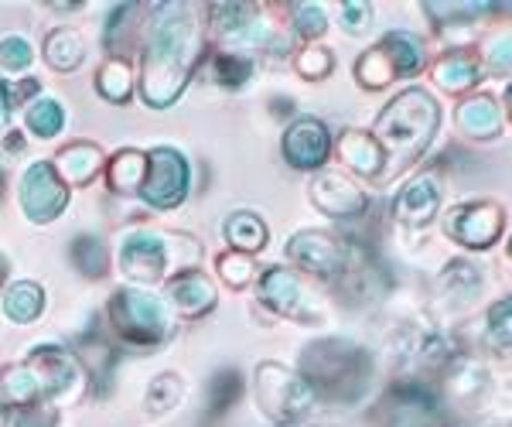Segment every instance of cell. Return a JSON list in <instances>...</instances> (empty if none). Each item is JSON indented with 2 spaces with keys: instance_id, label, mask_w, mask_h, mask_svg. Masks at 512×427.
I'll return each instance as SVG.
<instances>
[{
  "instance_id": "1",
  "label": "cell",
  "mask_w": 512,
  "mask_h": 427,
  "mask_svg": "<svg viewBox=\"0 0 512 427\" xmlns=\"http://www.w3.org/2000/svg\"><path fill=\"white\" fill-rule=\"evenodd\" d=\"M202 52L195 14L185 4H161L151 14V35L144 48L140 93L151 106L175 103Z\"/></svg>"
},
{
  "instance_id": "2",
  "label": "cell",
  "mask_w": 512,
  "mask_h": 427,
  "mask_svg": "<svg viewBox=\"0 0 512 427\" xmlns=\"http://www.w3.org/2000/svg\"><path fill=\"white\" fill-rule=\"evenodd\" d=\"M437 123H441V106L434 103V96L427 89H403L400 96H393L386 103L373 134V141L386 158L383 178H393L396 171H403L410 161H417L424 154V147L437 134Z\"/></svg>"
},
{
  "instance_id": "3",
  "label": "cell",
  "mask_w": 512,
  "mask_h": 427,
  "mask_svg": "<svg viewBox=\"0 0 512 427\" xmlns=\"http://www.w3.org/2000/svg\"><path fill=\"white\" fill-rule=\"evenodd\" d=\"M301 376L311 393L328 400H359L369 387L373 363L349 339H318L301 352Z\"/></svg>"
},
{
  "instance_id": "4",
  "label": "cell",
  "mask_w": 512,
  "mask_h": 427,
  "mask_svg": "<svg viewBox=\"0 0 512 427\" xmlns=\"http://www.w3.org/2000/svg\"><path fill=\"white\" fill-rule=\"evenodd\" d=\"M110 325L120 339L134 342V346H154V342L168 339L171 332V318L161 301L147 291H134V287H123L113 294Z\"/></svg>"
},
{
  "instance_id": "5",
  "label": "cell",
  "mask_w": 512,
  "mask_h": 427,
  "mask_svg": "<svg viewBox=\"0 0 512 427\" xmlns=\"http://www.w3.org/2000/svg\"><path fill=\"white\" fill-rule=\"evenodd\" d=\"M256 400H260L263 414L274 417L277 424H287L311 407L315 393L284 363H260V369H256Z\"/></svg>"
},
{
  "instance_id": "6",
  "label": "cell",
  "mask_w": 512,
  "mask_h": 427,
  "mask_svg": "<svg viewBox=\"0 0 512 427\" xmlns=\"http://www.w3.org/2000/svg\"><path fill=\"white\" fill-rule=\"evenodd\" d=\"M424 62L420 45L403 31H390L376 48H369L366 55L355 65V79L366 89H383L386 82L400 79V76H414Z\"/></svg>"
},
{
  "instance_id": "7",
  "label": "cell",
  "mask_w": 512,
  "mask_h": 427,
  "mask_svg": "<svg viewBox=\"0 0 512 427\" xmlns=\"http://www.w3.org/2000/svg\"><path fill=\"white\" fill-rule=\"evenodd\" d=\"M147 161H151V168L144 171L140 199L158 205V209H175L188 192V161L175 147H154Z\"/></svg>"
},
{
  "instance_id": "8",
  "label": "cell",
  "mask_w": 512,
  "mask_h": 427,
  "mask_svg": "<svg viewBox=\"0 0 512 427\" xmlns=\"http://www.w3.org/2000/svg\"><path fill=\"white\" fill-rule=\"evenodd\" d=\"M69 202V188L52 168V161H35L21 178V209L31 223H52Z\"/></svg>"
},
{
  "instance_id": "9",
  "label": "cell",
  "mask_w": 512,
  "mask_h": 427,
  "mask_svg": "<svg viewBox=\"0 0 512 427\" xmlns=\"http://www.w3.org/2000/svg\"><path fill=\"white\" fill-rule=\"evenodd\" d=\"M260 298L267 301L277 315L294 318V322H318L321 311L311 298V291L301 284V277L287 267H270L260 277Z\"/></svg>"
},
{
  "instance_id": "10",
  "label": "cell",
  "mask_w": 512,
  "mask_h": 427,
  "mask_svg": "<svg viewBox=\"0 0 512 427\" xmlns=\"http://www.w3.org/2000/svg\"><path fill=\"white\" fill-rule=\"evenodd\" d=\"M502 226H506L502 205H495L489 199L458 205V209L448 216V236L451 240H458L461 246H472V250H485V246H492L502 236Z\"/></svg>"
},
{
  "instance_id": "11",
  "label": "cell",
  "mask_w": 512,
  "mask_h": 427,
  "mask_svg": "<svg viewBox=\"0 0 512 427\" xmlns=\"http://www.w3.org/2000/svg\"><path fill=\"white\" fill-rule=\"evenodd\" d=\"M287 257L297 260L304 270L318 277H335L338 270L345 267V253H342V243L332 240V236L318 233V229H304L287 240Z\"/></svg>"
},
{
  "instance_id": "12",
  "label": "cell",
  "mask_w": 512,
  "mask_h": 427,
  "mask_svg": "<svg viewBox=\"0 0 512 427\" xmlns=\"http://www.w3.org/2000/svg\"><path fill=\"white\" fill-rule=\"evenodd\" d=\"M120 264H123V274L137 284H154L164 277V267H168V257H164V240L154 233H130L123 240V250H120Z\"/></svg>"
},
{
  "instance_id": "13",
  "label": "cell",
  "mask_w": 512,
  "mask_h": 427,
  "mask_svg": "<svg viewBox=\"0 0 512 427\" xmlns=\"http://www.w3.org/2000/svg\"><path fill=\"white\" fill-rule=\"evenodd\" d=\"M332 151V137H328V127L321 120H297L287 127L284 134V158L294 164V168H321Z\"/></svg>"
},
{
  "instance_id": "14",
  "label": "cell",
  "mask_w": 512,
  "mask_h": 427,
  "mask_svg": "<svg viewBox=\"0 0 512 427\" xmlns=\"http://www.w3.org/2000/svg\"><path fill=\"white\" fill-rule=\"evenodd\" d=\"M24 366H28L31 376L38 380V390L41 393H55V397L69 393L72 387H76V380H79V363L59 346L31 349V356H28V363H24Z\"/></svg>"
},
{
  "instance_id": "15",
  "label": "cell",
  "mask_w": 512,
  "mask_h": 427,
  "mask_svg": "<svg viewBox=\"0 0 512 427\" xmlns=\"http://www.w3.org/2000/svg\"><path fill=\"white\" fill-rule=\"evenodd\" d=\"M311 199H315L318 209H325L328 216H338V219H349V216H359L366 209V195H362L359 185H352V178L345 175H318L311 182Z\"/></svg>"
},
{
  "instance_id": "16",
  "label": "cell",
  "mask_w": 512,
  "mask_h": 427,
  "mask_svg": "<svg viewBox=\"0 0 512 427\" xmlns=\"http://www.w3.org/2000/svg\"><path fill=\"white\" fill-rule=\"evenodd\" d=\"M437 205H441V185H437L434 175H420L396 195V205H393L396 223L414 226V229L427 226L434 219Z\"/></svg>"
},
{
  "instance_id": "17",
  "label": "cell",
  "mask_w": 512,
  "mask_h": 427,
  "mask_svg": "<svg viewBox=\"0 0 512 427\" xmlns=\"http://www.w3.org/2000/svg\"><path fill=\"white\" fill-rule=\"evenodd\" d=\"M478 291H482V274H478L475 264H468V260H454L441 270V277H437V301L444 305V311H454V308H465L472 305L478 298Z\"/></svg>"
},
{
  "instance_id": "18",
  "label": "cell",
  "mask_w": 512,
  "mask_h": 427,
  "mask_svg": "<svg viewBox=\"0 0 512 427\" xmlns=\"http://www.w3.org/2000/svg\"><path fill=\"white\" fill-rule=\"evenodd\" d=\"M458 130L468 141H492V137H499L502 113L492 96H485V93L468 96V100L458 106Z\"/></svg>"
},
{
  "instance_id": "19",
  "label": "cell",
  "mask_w": 512,
  "mask_h": 427,
  "mask_svg": "<svg viewBox=\"0 0 512 427\" xmlns=\"http://www.w3.org/2000/svg\"><path fill=\"white\" fill-rule=\"evenodd\" d=\"M168 298L185 315H205V311L216 305V284L202 270H188V274H181L168 284Z\"/></svg>"
},
{
  "instance_id": "20",
  "label": "cell",
  "mask_w": 512,
  "mask_h": 427,
  "mask_svg": "<svg viewBox=\"0 0 512 427\" xmlns=\"http://www.w3.org/2000/svg\"><path fill=\"white\" fill-rule=\"evenodd\" d=\"M99 164H103V151L93 144V141H76V144H69V147H62L59 151V158H55L52 168L55 171H62L69 182H76V185H86L89 178L99 171ZM59 175V178H62Z\"/></svg>"
},
{
  "instance_id": "21",
  "label": "cell",
  "mask_w": 512,
  "mask_h": 427,
  "mask_svg": "<svg viewBox=\"0 0 512 427\" xmlns=\"http://www.w3.org/2000/svg\"><path fill=\"white\" fill-rule=\"evenodd\" d=\"M448 390L461 404H478V400L489 397L492 390V376L482 366L468 363V359H454L448 369Z\"/></svg>"
},
{
  "instance_id": "22",
  "label": "cell",
  "mask_w": 512,
  "mask_h": 427,
  "mask_svg": "<svg viewBox=\"0 0 512 427\" xmlns=\"http://www.w3.org/2000/svg\"><path fill=\"white\" fill-rule=\"evenodd\" d=\"M338 151H342V161L349 164L352 171H359V175L373 178L376 171L383 168V151H379L373 134H366V130H349V134L342 137V144H338Z\"/></svg>"
},
{
  "instance_id": "23",
  "label": "cell",
  "mask_w": 512,
  "mask_h": 427,
  "mask_svg": "<svg viewBox=\"0 0 512 427\" xmlns=\"http://www.w3.org/2000/svg\"><path fill=\"white\" fill-rule=\"evenodd\" d=\"M226 240L236 253L250 257V253H260L267 246V226L256 212H236V216L226 219Z\"/></svg>"
},
{
  "instance_id": "24",
  "label": "cell",
  "mask_w": 512,
  "mask_h": 427,
  "mask_svg": "<svg viewBox=\"0 0 512 427\" xmlns=\"http://www.w3.org/2000/svg\"><path fill=\"white\" fill-rule=\"evenodd\" d=\"M431 76L437 86L448 89V93H465V89H472L478 82V65L472 62L468 52H451L434 65Z\"/></svg>"
},
{
  "instance_id": "25",
  "label": "cell",
  "mask_w": 512,
  "mask_h": 427,
  "mask_svg": "<svg viewBox=\"0 0 512 427\" xmlns=\"http://www.w3.org/2000/svg\"><path fill=\"white\" fill-rule=\"evenodd\" d=\"M82 55H86V45H82V35L72 28H59L45 38V59L52 69L59 72H72L82 65Z\"/></svg>"
},
{
  "instance_id": "26",
  "label": "cell",
  "mask_w": 512,
  "mask_h": 427,
  "mask_svg": "<svg viewBox=\"0 0 512 427\" xmlns=\"http://www.w3.org/2000/svg\"><path fill=\"white\" fill-rule=\"evenodd\" d=\"M144 171H147V154L144 151H120L117 158L110 161V168H106V182L117 195H130L134 188H140L144 182Z\"/></svg>"
},
{
  "instance_id": "27",
  "label": "cell",
  "mask_w": 512,
  "mask_h": 427,
  "mask_svg": "<svg viewBox=\"0 0 512 427\" xmlns=\"http://www.w3.org/2000/svg\"><path fill=\"white\" fill-rule=\"evenodd\" d=\"M41 308H45V291H41L35 281H18L4 298V315L18 325L35 322L41 315Z\"/></svg>"
},
{
  "instance_id": "28",
  "label": "cell",
  "mask_w": 512,
  "mask_h": 427,
  "mask_svg": "<svg viewBox=\"0 0 512 427\" xmlns=\"http://www.w3.org/2000/svg\"><path fill=\"white\" fill-rule=\"evenodd\" d=\"M239 397H243V376H239V369H233V366L219 369L209 383V417L212 421H219L222 414H229V410L239 404Z\"/></svg>"
},
{
  "instance_id": "29",
  "label": "cell",
  "mask_w": 512,
  "mask_h": 427,
  "mask_svg": "<svg viewBox=\"0 0 512 427\" xmlns=\"http://www.w3.org/2000/svg\"><path fill=\"white\" fill-rule=\"evenodd\" d=\"M38 380L31 376V369L24 363H14L0 373V400L4 404H18V407H31L38 400Z\"/></svg>"
},
{
  "instance_id": "30",
  "label": "cell",
  "mask_w": 512,
  "mask_h": 427,
  "mask_svg": "<svg viewBox=\"0 0 512 427\" xmlns=\"http://www.w3.org/2000/svg\"><path fill=\"white\" fill-rule=\"evenodd\" d=\"M72 264L79 267L82 277H89V281H99V277L106 274V267H110V257H106V243L99 240V236H79V240H72Z\"/></svg>"
},
{
  "instance_id": "31",
  "label": "cell",
  "mask_w": 512,
  "mask_h": 427,
  "mask_svg": "<svg viewBox=\"0 0 512 427\" xmlns=\"http://www.w3.org/2000/svg\"><path fill=\"white\" fill-rule=\"evenodd\" d=\"M212 24L226 38H250L256 28V7L253 4H216L212 7Z\"/></svg>"
},
{
  "instance_id": "32",
  "label": "cell",
  "mask_w": 512,
  "mask_h": 427,
  "mask_svg": "<svg viewBox=\"0 0 512 427\" xmlns=\"http://www.w3.org/2000/svg\"><path fill=\"white\" fill-rule=\"evenodd\" d=\"M96 86H99V96L110 103H123L130 100L134 93V72H130L127 62H106L96 76Z\"/></svg>"
},
{
  "instance_id": "33",
  "label": "cell",
  "mask_w": 512,
  "mask_h": 427,
  "mask_svg": "<svg viewBox=\"0 0 512 427\" xmlns=\"http://www.w3.org/2000/svg\"><path fill=\"white\" fill-rule=\"evenodd\" d=\"M24 123H28V127L35 130L38 137L52 141V137H55V134H62V127H65V110H62V103H59V100L45 96V100H38L28 113H24Z\"/></svg>"
},
{
  "instance_id": "34",
  "label": "cell",
  "mask_w": 512,
  "mask_h": 427,
  "mask_svg": "<svg viewBox=\"0 0 512 427\" xmlns=\"http://www.w3.org/2000/svg\"><path fill=\"white\" fill-rule=\"evenodd\" d=\"M181 393H185L181 376L178 373H161L158 380L151 383V390H147L144 410H147V414H168V410L181 400Z\"/></svg>"
},
{
  "instance_id": "35",
  "label": "cell",
  "mask_w": 512,
  "mask_h": 427,
  "mask_svg": "<svg viewBox=\"0 0 512 427\" xmlns=\"http://www.w3.org/2000/svg\"><path fill=\"white\" fill-rule=\"evenodd\" d=\"M253 62L250 59H239V55H219L216 59V82L222 89H236L250 79Z\"/></svg>"
},
{
  "instance_id": "36",
  "label": "cell",
  "mask_w": 512,
  "mask_h": 427,
  "mask_svg": "<svg viewBox=\"0 0 512 427\" xmlns=\"http://www.w3.org/2000/svg\"><path fill=\"white\" fill-rule=\"evenodd\" d=\"M294 28L301 31V38H321L328 31V14L321 4H297L294 11Z\"/></svg>"
},
{
  "instance_id": "37",
  "label": "cell",
  "mask_w": 512,
  "mask_h": 427,
  "mask_svg": "<svg viewBox=\"0 0 512 427\" xmlns=\"http://www.w3.org/2000/svg\"><path fill=\"white\" fill-rule=\"evenodd\" d=\"M297 72L304 79H321L332 72V52L328 48H304L301 59H297Z\"/></svg>"
},
{
  "instance_id": "38",
  "label": "cell",
  "mask_w": 512,
  "mask_h": 427,
  "mask_svg": "<svg viewBox=\"0 0 512 427\" xmlns=\"http://www.w3.org/2000/svg\"><path fill=\"white\" fill-rule=\"evenodd\" d=\"M485 325H489V335H492L495 346H499V352H506L509 349V335H512L509 301H499L495 308H489V318H485Z\"/></svg>"
},
{
  "instance_id": "39",
  "label": "cell",
  "mask_w": 512,
  "mask_h": 427,
  "mask_svg": "<svg viewBox=\"0 0 512 427\" xmlns=\"http://www.w3.org/2000/svg\"><path fill=\"white\" fill-rule=\"evenodd\" d=\"M219 274H222V281H229L233 287H243L250 281L253 264H250V257H243V253H226V257H219Z\"/></svg>"
},
{
  "instance_id": "40",
  "label": "cell",
  "mask_w": 512,
  "mask_h": 427,
  "mask_svg": "<svg viewBox=\"0 0 512 427\" xmlns=\"http://www.w3.org/2000/svg\"><path fill=\"white\" fill-rule=\"evenodd\" d=\"M28 62H31V45L24 38L11 35L0 41V65H4V69H24Z\"/></svg>"
},
{
  "instance_id": "41",
  "label": "cell",
  "mask_w": 512,
  "mask_h": 427,
  "mask_svg": "<svg viewBox=\"0 0 512 427\" xmlns=\"http://www.w3.org/2000/svg\"><path fill=\"white\" fill-rule=\"evenodd\" d=\"M369 21H373V7H369V4H362V0H349V4H342L345 31H352V35H362V31L369 28Z\"/></svg>"
},
{
  "instance_id": "42",
  "label": "cell",
  "mask_w": 512,
  "mask_h": 427,
  "mask_svg": "<svg viewBox=\"0 0 512 427\" xmlns=\"http://www.w3.org/2000/svg\"><path fill=\"white\" fill-rule=\"evenodd\" d=\"M14 427H59V410L55 407H24Z\"/></svg>"
},
{
  "instance_id": "43",
  "label": "cell",
  "mask_w": 512,
  "mask_h": 427,
  "mask_svg": "<svg viewBox=\"0 0 512 427\" xmlns=\"http://www.w3.org/2000/svg\"><path fill=\"white\" fill-rule=\"evenodd\" d=\"M7 110H11V89L0 82V127H4V120H7Z\"/></svg>"
},
{
  "instance_id": "44",
  "label": "cell",
  "mask_w": 512,
  "mask_h": 427,
  "mask_svg": "<svg viewBox=\"0 0 512 427\" xmlns=\"http://www.w3.org/2000/svg\"><path fill=\"white\" fill-rule=\"evenodd\" d=\"M14 89H18V93H14V96H18V100H31V96H35L41 86H38L35 79H28V82H21V86H14Z\"/></svg>"
},
{
  "instance_id": "45",
  "label": "cell",
  "mask_w": 512,
  "mask_h": 427,
  "mask_svg": "<svg viewBox=\"0 0 512 427\" xmlns=\"http://www.w3.org/2000/svg\"><path fill=\"white\" fill-rule=\"evenodd\" d=\"M270 110H274V113H280L277 120H284L287 113H294V103H291V100H274V103H270Z\"/></svg>"
},
{
  "instance_id": "46",
  "label": "cell",
  "mask_w": 512,
  "mask_h": 427,
  "mask_svg": "<svg viewBox=\"0 0 512 427\" xmlns=\"http://www.w3.org/2000/svg\"><path fill=\"white\" fill-rule=\"evenodd\" d=\"M4 147H7V151H21V147H24V134H7Z\"/></svg>"
},
{
  "instance_id": "47",
  "label": "cell",
  "mask_w": 512,
  "mask_h": 427,
  "mask_svg": "<svg viewBox=\"0 0 512 427\" xmlns=\"http://www.w3.org/2000/svg\"><path fill=\"white\" fill-rule=\"evenodd\" d=\"M4 417H7V404L0 400V427H4Z\"/></svg>"
},
{
  "instance_id": "48",
  "label": "cell",
  "mask_w": 512,
  "mask_h": 427,
  "mask_svg": "<svg viewBox=\"0 0 512 427\" xmlns=\"http://www.w3.org/2000/svg\"><path fill=\"white\" fill-rule=\"evenodd\" d=\"M4 274H7V264H4V257H0V284H4Z\"/></svg>"
},
{
  "instance_id": "49",
  "label": "cell",
  "mask_w": 512,
  "mask_h": 427,
  "mask_svg": "<svg viewBox=\"0 0 512 427\" xmlns=\"http://www.w3.org/2000/svg\"><path fill=\"white\" fill-rule=\"evenodd\" d=\"M502 427H506V424H502Z\"/></svg>"
}]
</instances>
